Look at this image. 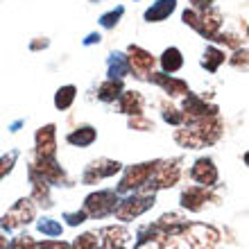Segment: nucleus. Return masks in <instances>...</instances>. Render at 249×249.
Instances as JSON below:
<instances>
[{
  "label": "nucleus",
  "mask_w": 249,
  "mask_h": 249,
  "mask_svg": "<svg viewBox=\"0 0 249 249\" xmlns=\"http://www.w3.org/2000/svg\"><path fill=\"white\" fill-rule=\"evenodd\" d=\"M116 206H118V193L116 190H100V193H93L86 197L84 211L91 217H102L113 213Z\"/></svg>",
  "instance_id": "f257e3e1"
},
{
  "label": "nucleus",
  "mask_w": 249,
  "mask_h": 249,
  "mask_svg": "<svg viewBox=\"0 0 249 249\" xmlns=\"http://www.w3.org/2000/svg\"><path fill=\"white\" fill-rule=\"evenodd\" d=\"M154 206V193H145V195H136V197H129V199H124L116 206V215L120 220H134L138 217L141 213Z\"/></svg>",
  "instance_id": "f03ea898"
},
{
  "label": "nucleus",
  "mask_w": 249,
  "mask_h": 249,
  "mask_svg": "<svg viewBox=\"0 0 249 249\" xmlns=\"http://www.w3.org/2000/svg\"><path fill=\"white\" fill-rule=\"evenodd\" d=\"M32 220H34V204L30 199H18V202L14 204V209L0 220V227L12 231L16 227H20V224L32 222Z\"/></svg>",
  "instance_id": "7ed1b4c3"
},
{
  "label": "nucleus",
  "mask_w": 249,
  "mask_h": 249,
  "mask_svg": "<svg viewBox=\"0 0 249 249\" xmlns=\"http://www.w3.org/2000/svg\"><path fill=\"white\" fill-rule=\"evenodd\" d=\"M154 165H157V161L154 163H141V165H131L129 170L124 172L123 181H120V193H127V190H134V188H141V186H145L147 181H150L152 172H154Z\"/></svg>",
  "instance_id": "20e7f679"
},
{
  "label": "nucleus",
  "mask_w": 249,
  "mask_h": 249,
  "mask_svg": "<svg viewBox=\"0 0 249 249\" xmlns=\"http://www.w3.org/2000/svg\"><path fill=\"white\" fill-rule=\"evenodd\" d=\"M116 172H120V163L118 161H109V159H100V161H95V163H91L89 168H86L84 172V184H95V181H100V179L105 177H111V175H116Z\"/></svg>",
  "instance_id": "39448f33"
},
{
  "label": "nucleus",
  "mask_w": 249,
  "mask_h": 249,
  "mask_svg": "<svg viewBox=\"0 0 249 249\" xmlns=\"http://www.w3.org/2000/svg\"><path fill=\"white\" fill-rule=\"evenodd\" d=\"M184 109H186V118H195V120H199V118H206V116H217V107H211V105H206L202 98H197L195 93H190L188 91V95H186V100H184Z\"/></svg>",
  "instance_id": "423d86ee"
},
{
  "label": "nucleus",
  "mask_w": 249,
  "mask_h": 249,
  "mask_svg": "<svg viewBox=\"0 0 249 249\" xmlns=\"http://www.w3.org/2000/svg\"><path fill=\"white\" fill-rule=\"evenodd\" d=\"M188 238H190L193 249H209V247H213V245L217 243L220 233H217L215 229L206 227V224H195V227H190Z\"/></svg>",
  "instance_id": "0eeeda50"
},
{
  "label": "nucleus",
  "mask_w": 249,
  "mask_h": 249,
  "mask_svg": "<svg viewBox=\"0 0 249 249\" xmlns=\"http://www.w3.org/2000/svg\"><path fill=\"white\" fill-rule=\"evenodd\" d=\"M127 61H129V71L138 72V77H143L145 72H150L152 68H154V57L138 46H129V57H127Z\"/></svg>",
  "instance_id": "6e6552de"
},
{
  "label": "nucleus",
  "mask_w": 249,
  "mask_h": 249,
  "mask_svg": "<svg viewBox=\"0 0 249 249\" xmlns=\"http://www.w3.org/2000/svg\"><path fill=\"white\" fill-rule=\"evenodd\" d=\"M190 177L206 188V186H213L217 181V168L213 165L211 159H199V161H195V165H193Z\"/></svg>",
  "instance_id": "1a4fd4ad"
},
{
  "label": "nucleus",
  "mask_w": 249,
  "mask_h": 249,
  "mask_svg": "<svg viewBox=\"0 0 249 249\" xmlns=\"http://www.w3.org/2000/svg\"><path fill=\"white\" fill-rule=\"evenodd\" d=\"M30 170H34L36 175H41V177L46 179L48 184H54V181H64V170H61L59 165L54 163L53 159H46V157H39L36 161L32 163V168Z\"/></svg>",
  "instance_id": "9d476101"
},
{
  "label": "nucleus",
  "mask_w": 249,
  "mask_h": 249,
  "mask_svg": "<svg viewBox=\"0 0 249 249\" xmlns=\"http://www.w3.org/2000/svg\"><path fill=\"white\" fill-rule=\"evenodd\" d=\"M36 152L39 157L53 159L57 152V143H54V124H46L36 131Z\"/></svg>",
  "instance_id": "9b49d317"
},
{
  "label": "nucleus",
  "mask_w": 249,
  "mask_h": 249,
  "mask_svg": "<svg viewBox=\"0 0 249 249\" xmlns=\"http://www.w3.org/2000/svg\"><path fill=\"white\" fill-rule=\"evenodd\" d=\"M150 82L159 84L165 93H170V95H186V93H188V84H186V82L175 79V77H170V75H163V72H152Z\"/></svg>",
  "instance_id": "f8f14e48"
},
{
  "label": "nucleus",
  "mask_w": 249,
  "mask_h": 249,
  "mask_svg": "<svg viewBox=\"0 0 249 249\" xmlns=\"http://www.w3.org/2000/svg\"><path fill=\"white\" fill-rule=\"evenodd\" d=\"M100 236H102V249H123L129 233L123 227H107L100 231Z\"/></svg>",
  "instance_id": "ddd939ff"
},
{
  "label": "nucleus",
  "mask_w": 249,
  "mask_h": 249,
  "mask_svg": "<svg viewBox=\"0 0 249 249\" xmlns=\"http://www.w3.org/2000/svg\"><path fill=\"white\" fill-rule=\"evenodd\" d=\"M175 7H177V0H157L154 5L145 12V20L147 23H161L175 12Z\"/></svg>",
  "instance_id": "4468645a"
},
{
  "label": "nucleus",
  "mask_w": 249,
  "mask_h": 249,
  "mask_svg": "<svg viewBox=\"0 0 249 249\" xmlns=\"http://www.w3.org/2000/svg\"><path fill=\"white\" fill-rule=\"evenodd\" d=\"M120 98V111L123 113H129V116H141V111H143V105H145V100L143 95L138 91H124L118 95Z\"/></svg>",
  "instance_id": "2eb2a0df"
},
{
  "label": "nucleus",
  "mask_w": 249,
  "mask_h": 249,
  "mask_svg": "<svg viewBox=\"0 0 249 249\" xmlns=\"http://www.w3.org/2000/svg\"><path fill=\"white\" fill-rule=\"evenodd\" d=\"M206 197H209L206 188H188L181 193V206L188 211H199L206 202Z\"/></svg>",
  "instance_id": "dca6fc26"
},
{
  "label": "nucleus",
  "mask_w": 249,
  "mask_h": 249,
  "mask_svg": "<svg viewBox=\"0 0 249 249\" xmlns=\"http://www.w3.org/2000/svg\"><path fill=\"white\" fill-rule=\"evenodd\" d=\"M95 138H98L95 129H93V127H89V124H84V127H79V129L71 131V134L66 136V141H68L71 145H77V147H86V145H91Z\"/></svg>",
  "instance_id": "f3484780"
},
{
  "label": "nucleus",
  "mask_w": 249,
  "mask_h": 249,
  "mask_svg": "<svg viewBox=\"0 0 249 249\" xmlns=\"http://www.w3.org/2000/svg\"><path fill=\"white\" fill-rule=\"evenodd\" d=\"M120 93H123V82H120V79H116V77H109L105 84L100 86L98 98L102 100V102H113Z\"/></svg>",
  "instance_id": "a211bd4d"
},
{
  "label": "nucleus",
  "mask_w": 249,
  "mask_h": 249,
  "mask_svg": "<svg viewBox=\"0 0 249 249\" xmlns=\"http://www.w3.org/2000/svg\"><path fill=\"white\" fill-rule=\"evenodd\" d=\"M161 66H163L165 72H177L181 66H184V57L179 53L177 48H168L161 57Z\"/></svg>",
  "instance_id": "6ab92c4d"
},
{
  "label": "nucleus",
  "mask_w": 249,
  "mask_h": 249,
  "mask_svg": "<svg viewBox=\"0 0 249 249\" xmlns=\"http://www.w3.org/2000/svg\"><path fill=\"white\" fill-rule=\"evenodd\" d=\"M127 72H129V61H127V57L120 53L111 54V57H109V77L120 79L123 75H127Z\"/></svg>",
  "instance_id": "aec40b11"
},
{
  "label": "nucleus",
  "mask_w": 249,
  "mask_h": 249,
  "mask_svg": "<svg viewBox=\"0 0 249 249\" xmlns=\"http://www.w3.org/2000/svg\"><path fill=\"white\" fill-rule=\"evenodd\" d=\"M220 64H224V53L222 50H217V48H206V53H204V59H202V66L206 71L215 72L220 68Z\"/></svg>",
  "instance_id": "412c9836"
},
{
  "label": "nucleus",
  "mask_w": 249,
  "mask_h": 249,
  "mask_svg": "<svg viewBox=\"0 0 249 249\" xmlns=\"http://www.w3.org/2000/svg\"><path fill=\"white\" fill-rule=\"evenodd\" d=\"M75 93H77V89L72 84H68V86H61L59 91H57V95H54V107L57 109H68V107L72 105V100H75Z\"/></svg>",
  "instance_id": "4be33fe9"
},
{
  "label": "nucleus",
  "mask_w": 249,
  "mask_h": 249,
  "mask_svg": "<svg viewBox=\"0 0 249 249\" xmlns=\"http://www.w3.org/2000/svg\"><path fill=\"white\" fill-rule=\"evenodd\" d=\"M36 227H39V231L41 233H43V236H50V238H54V236H59L61 231H64V227H61L59 222H54V220H39V224H36Z\"/></svg>",
  "instance_id": "5701e85b"
},
{
  "label": "nucleus",
  "mask_w": 249,
  "mask_h": 249,
  "mask_svg": "<svg viewBox=\"0 0 249 249\" xmlns=\"http://www.w3.org/2000/svg\"><path fill=\"white\" fill-rule=\"evenodd\" d=\"M124 14V7H116V9H111V12H107L102 18H100V25L107 27V30H111V27L118 25V20L120 16Z\"/></svg>",
  "instance_id": "b1692460"
},
{
  "label": "nucleus",
  "mask_w": 249,
  "mask_h": 249,
  "mask_svg": "<svg viewBox=\"0 0 249 249\" xmlns=\"http://www.w3.org/2000/svg\"><path fill=\"white\" fill-rule=\"evenodd\" d=\"M98 247H100V243L93 233H84V236H79L77 240L71 245V249H98Z\"/></svg>",
  "instance_id": "393cba45"
},
{
  "label": "nucleus",
  "mask_w": 249,
  "mask_h": 249,
  "mask_svg": "<svg viewBox=\"0 0 249 249\" xmlns=\"http://www.w3.org/2000/svg\"><path fill=\"white\" fill-rule=\"evenodd\" d=\"M163 118H165V123H170V124H181V123H186V113L175 109V107L165 105L163 107Z\"/></svg>",
  "instance_id": "a878e982"
},
{
  "label": "nucleus",
  "mask_w": 249,
  "mask_h": 249,
  "mask_svg": "<svg viewBox=\"0 0 249 249\" xmlns=\"http://www.w3.org/2000/svg\"><path fill=\"white\" fill-rule=\"evenodd\" d=\"M16 159H18V152H9L7 157L0 159V179L5 177V175H9L14 168V163H16Z\"/></svg>",
  "instance_id": "bb28decb"
},
{
  "label": "nucleus",
  "mask_w": 249,
  "mask_h": 249,
  "mask_svg": "<svg viewBox=\"0 0 249 249\" xmlns=\"http://www.w3.org/2000/svg\"><path fill=\"white\" fill-rule=\"evenodd\" d=\"M12 249H39V245L34 243L30 236H20L12 243Z\"/></svg>",
  "instance_id": "cd10ccee"
},
{
  "label": "nucleus",
  "mask_w": 249,
  "mask_h": 249,
  "mask_svg": "<svg viewBox=\"0 0 249 249\" xmlns=\"http://www.w3.org/2000/svg\"><path fill=\"white\" fill-rule=\"evenodd\" d=\"M129 127L131 129H138V131H147V129H154V123H150V120L141 118V116H136V118L129 120Z\"/></svg>",
  "instance_id": "c85d7f7f"
},
{
  "label": "nucleus",
  "mask_w": 249,
  "mask_h": 249,
  "mask_svg": "<svg viewBox=\"0 0 249 249\" xmlns=\"http://www.w3.org/2000/svg\"><path fill=\"white\" fill-rule=\"evenodd\" d=\"M66 220H68V224H72V227H75V224H82L86 220V211H77V213H66Z\"/></svg>",
  "instance_id": "c756f323"
},
{
  "label": "nucleus",
  "mask_w": 249,
  "mask_h": 249,
  "mask_svg": "<svg viewBox=\"0 0 249 249\" xmlns=\"http://www.w3.org/2000/svg\"><path fill=\"white\" fill-rule=\"evenodd\" d=\"M231 64L236 66V68H247V50H238L236 53V59H231Z\"/></svg>",
  "instance_id": "7c9ffc66"
},
{
  "label": "nucleus",
  "mask_w": 249,
  "mask_h": 249,
  "mask_svg": "<svg viewBox=\"0 0 249 249\" xmlns=\"http://www.w3.org/2000/svg\"><path fill=\"white\" fill-rule=\"evenodd\" d=\"M39 249H71L68 243H59V240H46V243H41Z\"/></svg>",
  "instance_id": "2f4dec72"
},
{
  "label": "nucleus",
  "mask_w": 249,
  "mask_h": 249,
  "mask_svg": "<svg viewBox=\"0 0 249 249\" xmlns=\"http://www.w3.org/2000/svg\"><path fill=\"white\" fill-rule=\"evenodd\" d=\"M190 2H193V7H195V9H199V12H204L206 7L213 5V0H190Z\"/></svg>",
  "instance_id": "473e14b6"
},
{
  "label": "nucleus",
  "mask_w": 249,
  "mask_h": 249,
  "mask_svg": "<svg viewBox=\"0 0 249 249\" xmlns=\"http://www.w3.org/2000/svg\"><path fill=\"white\" fill-rule=\"evenodd\" d=\"M86 46H91V43H100V34H89V39L84 41Z\"/></svg>",
  "instance_id": "72a5a7b5"
},
{
  "label": "nucleus",
  "mask_w": 249,
  "mask_h": 249,
  "mask_svg": "<svg viewBox=\"0 0 249 249\" xmlns=\"http://www.w3.org/2000/svg\"><path fill=\"white\" fill-rule=\"evenodd\" d=\"M48 46V41L43 39V41H34L32 43V50H39V48H46Z\"/></svg>",
  "instance_id": "f704fd0d"
},
{
  "label": "nucleus",
  "mask_w": 249,
  "mask_h": 249,
  "mask_svg": "<svg viewBox=\"0 0 249 249\" xmlns=\"http://www.w3.org/2000/svg\"><path fill=\"white\" fill-rule=\"evenodd\" d=\"M0 249H7V238L0 236Z\"/></svg>",
  "instance_id": "c9c22d12"
}]
</instances>
